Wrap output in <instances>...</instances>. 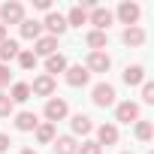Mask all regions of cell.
<instances>
[{"label": "cell", "mask_w": 154, "mask_h": 154, "mask_svg": "<svg viewBox=\"0 0 154 154\" xmlns=\"http://www.w3.org/2000/svg\"><path fill=\"white\" fill-rule=\"evenodd\" d=\"M18 63H21V69H33L36 66V54L30 48H24V51H18Z\"/></svg>", "instance_id": "484cf974"}, {"label": "cell", "mask_w": 154, "mask_h": 154, "mask_svg": "<svg viewBox=\"0 0 154 154\" xmlns=\"http://www.w3.org/2000/svg\"><path fill=\"white\" fill-rule=\"evenodd\" d=\"M142 103H154V82H142Z\"/></svg>", "instance_id": "f1b7e54d"}, {"label": "cell", "mask_w": 154, "mask_h": 154, "mask_svg": "<svg viewBox=\"0 0 154 154\" xmlns=\"http://www.w3.org/2000/svg\"><path fill=\"white\" fill-rule=\"evenodd\" d=\"M9 82H12V72H9V66H6V63H0V91H3Z\"/></svg>", "instance_id": "f546056e"}, {"label": "cell", "mask_w": 154, "mask_h": 154, "mask_svg": "<svg viewBox=\"0 0 154 154\" xmlns=\"http://www.w3.org/2000/svg\"><path fill=\"white\" fill-rule=\"evenodd\" d=\"M139 15H142V6H139V3L124 0V3L118 6V18H121V24H127V27H133V24L139 21Z\"/></svg>", "instance_id": "52a82bcc"}, {"label": "cell", "mask_w": 154, "mask_h": 154, "mask_svg": "<svg viewBox=\"0 0 154 154\" xmlns=\"http://www.w3.org/2000/svg\"><path fill=\"white\" fill-rule=\"evenodd\" d=\"M33 6L42 9V12H51V0H33Z\"/></svg>", "instance_id": "1f68e13d"}, {"label": "cell", "mask_w": 154, "mask_h": 154, "mask_svg": "<svg viewBox=\"0 0 154 154\" xmlns=\"http://www.w3.org/2000/svg\"><path fill=\"white\" fill-rule=\"evenodd\" d=\"M69 127H72V133L88 136V133L94 130V121H91L88 115H82V112H79V115H72V118H69Z\"/></svg>", "instance_id": "9a60e30c"}, {"label": "cell", "mask_w": 154, "mask_h": 154, "mask_svg": "<svg viewBox=\"0 0 154 154\" xmlns=\"http://www.w3.org/2000/svg\"><path fill=\"white\" fill-rule=\"evenodd\" d=\"M91 100H94V106H100V109H106V106H115V88H112L109 82H100V85H94V91H91Z\"/></svg>", "instance_id": "3957f363"}, {"label": "cell", "mask_w": 154, "mask_h": 154, "mask_svg": "<svg viewBox=\"0 0 154 154\" xmlns=\"http://www.w3.org/2000/svg\"><path fill=\"white\" fill-rule=\"evenodd\" d=\"M54 79H51V75H36V79H33V85H30V94H36V97H54Z\"/></svg>", "instance_id": "30bf717a"}, {"label": "cell", "mask_w": 154, "mask_h": 154, "mask_svg": "<svg viewBox=\"0 0 154 154\" xmlns=\"http://www.w3.org/2000/svg\"><path fill=\"white\" fill-rule=\"evenodd\" d=\"M12 109H15V103L9 100V94H6V91H0V118H9Z\"/></svg>", "instance_id": "4316f807"}, {"label": "cell", "mask_w": 154, "mask_h": 154, "mask_svg": "<svg viewBox=\"0 0 154 154\" xmlns=\"http://www.w3.org/2000/svg\"><path fill=\"white\" fill-rule=\"evenodd\" d=\"M3 39H6V27H3V24H0V42H3Z\"/></svg>", "instance_id": "d6a6232c"}, {"label": "cell", "mask_w": 154, "mask_h": 154, "mask_svg": "<svg viewBox=\"0 0 154 154\" xmlns=\"http://www.w3.org/2000/svg\"><path fill=\"white\" fill-rule=\"evenodd\" d=\"M148 154H151V151H148Z\"/></svg>", "instance_id": "d590c367"}, {"label": "cell", "mask_w": 154, "mask_h": 154, "mask_svg": "<svg viewBox=\"0 0 154 154\" xmlns=\"http://www.w3.org/2000/svg\"><path fill=\"white\" fill-rule=\"evenodd\" d=\"M42 115H45V121H48V124H57V121H63V118L69 115V106H66V100H63V97H48V100H45Z\"/></svg>", "instance_id": "6da1fadb"}, {"label": "cell", "mask_w": 154, "mask_h": 154, "mask_svg": "<svg viewBox=\"0 0 154 154\" xmlns=\"http://www.w3.org/2000/svg\"><path fill=\"white\" fill-rule=\"evenodd\" d=\"M66 66H69V63H66V57H63V54H57V51L45 57V75H51V79H54V72H63Z\"/></svg>", "instance_id": "2e32d148"}, {"label": "cell", "mask_w": 154, "mask_h": 154, "mask_svg": "<svg viewBox=\"0 0 154 154\" xmlns=\"http://www.w3.org/2000/svg\"><path fill=\"white\" fill-rule=\"evenodd\" d=\"M115 121H121V124H136V121H139V103H133V100L118 103V106H115Z\"/></svg>", "instance_id": "5b68a950"}, {"label": "cell", "mask_w": 154, "mask_h": 154, "mask_svg": "<svg viewBox=\"0 0 154 154\" xmlns=\"http://www.w3.org/2000/svg\"><path fill=\"white\" fill-rule=\"evenodd\" d=\"M36 124H39V118H36L33 112H18V115H15V127H18L21 133H30V130H36Z\"/></svg>", "instance_id": "44dd1931"}, {"label": "cell", "mask_w": 154, "mask_h": 154, "mask_svg": "<svg viewBox=\"0 0 154 154\" xmlns=\"http://www.w3.org/2000/svg\"><path fill=\"white\" fill-rule=\"evenodd\" d=\"M112 9H106V6H97V9H91V15H88V24H94V30H109L112 27Z\"/></svg>", "instance_id": "8992f818"}, {"label": "cell", "mask_w": 154, "mask_h": 154, "mask_svg": "<svg viewBox=\"0 0 154 154\" xmlns=\"http://www.w3.org/2000/svg\"><path fill=\"white\" fill-rule=\"evenodd\" d=\"M79 154H103V148H100L94 139H85V142L79 145Z\"/></svg>", "instance_id": "83f0119b"}, {"label": "cell", "mask_w": 154, "mask_h": 154, "mask_svg": "<svg viewBox=\"0 0 154 154\" xmlns=\"http://www.w3.org/2000/svg\"><path fill=\"white\" fill-rule=\"evenodd\" d=\"M54 154H79V142L75 136H54Z\"/></svg>", "instance_id": "7c38bea8"}, {"label": "cell", "mask_w": 154, "mask_h": 154, "mask_svg": "<svg viewBox=\"0 0 154 154\" xmlns=\"http://www.w3.org/2000/svg\"><path fill=\"white\" fill-rule=\"evenodd\" d=\"M63 79H66L69 88H85V85L91 82V72H88L82 63H75V66H66V69H63Z\"/></svg>", "instance_id": "277c9868"}, {"label": "cell", "mask_w": 154, "mask_h": 154, "mask_svg": "<svg viewBox=\"0 0 154 154\" xmlns=\"http://www.w3.org/2000/svg\"><path fill=\"white\" fill-rule=\"evenodd\" d=\"M63 18H66V27H82V24H88V12H85L82 6H72Z\"/></svg>", "instance_id": "603a6c76"}, {"label": "cell", "mask_w": 154, "mask_h": 154, "mask_svg": "<svg viewBox=\"0 0 154 154\" xmlns=\"http://www.w3.org/2000/svg\"><path fill=\"white\" fill-rule=\"evenodd\" d=\"M21 154H36V151H33V148H24V151H21Z\"/></svg>", "instance_id": "836d02e7"}, {"label": "cell", "mask_w": 154, "mask_h": 154, "mask_svg": "<svg viewBox=\"0 0 154 154\" xmlns=\"http://www.w3.org/2000/svg\"><path fill=\"white\" fill-rule=\"evenodd\" d=\"M24 21V6L18 0H6L3 6H0V24L9 27V24H21Z\"/></svg>", "instance_id": "7a4b0ae2"}, {"label": "cell", "mask_w": 154, "mask_h": 154, "mask_svg": "<svg viewBox=\"0 0 154 154\" xmlns=\"http://www.w3.org/2000/svg\"><path fill=\"white\" fill-rule=\"evenodd\" d=\"M94 142H97L100 148H103V145H115V142H118V127H115V124H100Z\"/></svg>", "instance_id": "8fae6325"}, {"label": "cell", "mask_w": 154, "mask_h": 154, "mask_svg": "<svg viewBox=\"0 0 154 154\" xmlns=\"http://www.w3.org/2000/svg\"><path fill=\"white\" fill-rule=\"evenodd\" d=\"M30 97H33V94H30V85H27V82H15L12 91H9V100H12V103H27Z\"/></svg>", "instance_id": "7402d4cb"}, {"label": "cell", "mask_w": 154, "mask_h": 154, "mask_svg": "<svg viewBox=\"0 0 154 154\" xmlns=\"http://www.w3.org/2000/svg\"><path fill=\"white\" fill-rule=\"evenodd\" d=\"M142 82H145V66H142V63H133V66L124 69V85L136 88V85H142Z\"/></svg>", "instance_id": "5bb4252c"}, {"label": "cell", "mask_w": 154, "mask_h": 154, "mask_svg": "<svg viewBox=\"0 0 154 154\" xmlns=\"http://www.w3.org/2000/svg\"><path fill=\"white\" fill-rule=\"evenodd\" d=\"M18 30H21L24 39H33V42H36V39L42 36V21H36V18H24V21L18 24Z\"/></svg>", "instance_id": "4fadbf2b"}, {"label": "cell", "mask_w": 154, "mask_h": 154, "mask_svg": "<svg viewBox=\"0 0 154 154\" xmlns=\"http://www.w3.org/2000/svg\"><path fill=\"white\" fill-rule=\"evenodd\" d=\"M36 142L39 145H51L54 142V136H57V130H54V124H48V121H42V124H36Z\"/></svg>", "instance_id": "ac0fdd59"}, {"label": "cell", "mask_w": 154, "mask_h": 154, "mask_svg": "<svg viewBox=\"0 0 154 154\" xmlns=\"http://www.w3.org/2000/svg\"><path fill=\"white\" fill-rule=\"evenodd\" d=\"M124 45H130V48H139V45H145V30H142L139 24L127 27V30H124Z\"/></svg>", "instance_id": "e0dca14e"}, {"label": "cell", "mask_w": 154, "mask_h": 154, "mask_svg": "<svg viewBox=\"0 0 154 154\" xmlns=\"http://www.w3.org/2000/svg\"><path fill=\"white\" fill-rule=\"evenodd\" d=\"M109 66H112V57L106 51H91L88 54V63H85L88 72H109Z\"/></svg>", "instance_id": "9c48e42d"}, {"label": "cell", "mask_w": 154, "mask_h": 154, "mask_svg": "<svg viewBox=\"0 0 154 154\" xmlns=\"http://www.w3.org/2000/svg\"><path fill=\"white\" fill-rule=\"evenodd\" d=\"M85 42L91 45V51H103V48L109 45V36H106L103 30H88V33H85Z\"/></svg>", "instance_id": "d6986e66"}, {"label": "cell", "mask_w": 154, "mask_h": 154, "mask_svg": "<svg viewBox=\"0 0 154 154\" xmlns=\"http://www.w3.org/2000/svg\"><path fill=\"white\" fill-rule=\"evenodd\" d=\"M18 51H21V48H18V42H15V39H9V36L0 42V60H3V63H6V60H12V57H18Z\"/></svg>", "instance_id": "cb8c5ba5"}, {"label": "cell", "mask_w": 154, "mask_h": 154, "mask_svg": "<svg viewBox=\"0 0 154 154\" xmlns=\"http://www.w3.org/2000/svg\"><path fill=\"white\" fill-rule=\"evenodd\" d=\"M9 145H12V142H9V136H6V133H0V154H6V151H9Z\"/></svg>", "instance_id": "4dcf8cb0"}, {"label": "cell", "mask_w": 154, "mask_h": 154, "mask_svg": "<svg viewBox=\"0 0 154 154\" xmlns=\"http://www.w3.org/2000/svg\"><path fill=\"white\" fill-rule=\"evenodd\" d=\"M151 136H154V127H151V121H136V139L139 142H151Z\"/></svg>", "instance_id": "d4e9b609"}, {"label": "cell", "mask_w": 154, "mask_h": 154, "mask_svg": "<svg viewBox=\"0 0 154 154\" xmlns=\"http://www.w3.org/2000/svg\"><path fill=\"white\" fill-rule=\"evenodd\" d=\"M42 27L48 30V36H54V39H57L60 33H66V18H63L60 12H54V9H51V12L45 15V21H42Z\"/></svg>", "instance_id": "ba28073f"}, {"label": "cell", "mask_w": 154, "mask_h": 154, "mask_svg": "<svg viewBox=\"0 0 154 154\" xmlns=\"http://www.w3.org/2000/svg\"><path fill=\"white\" fill-rule=\"evenodd\" d=\"M54 51H57V39H54V36H39V39H36V48H33L36 57H39V54L48 57V54H54Z\"/></svg>", "instance_id": "ffe728a7"}, {"label": "cell", "mask_w": 154, "mask_h": 154, "mask_svg": "<svg viewBox=\"0 0 154 154\" xmlns=\"http://www.w3.org/2000/svg\"><path fill=\"white\" fill-rule=\"evenodd\" d=\"M121 154H127V151H121Z\"/></svg>", "instance_id": "e575fe53"}]
</instances>
